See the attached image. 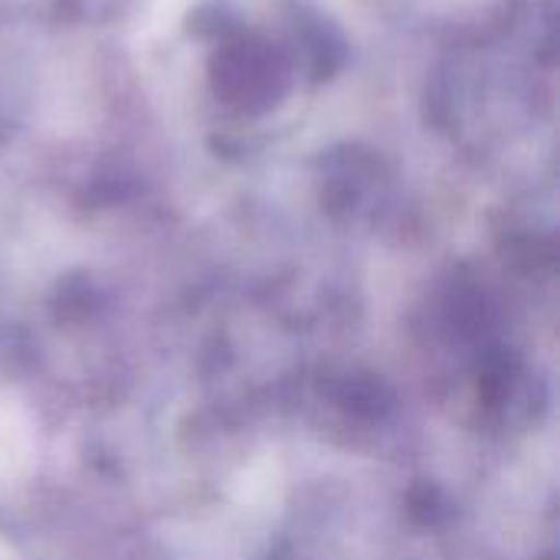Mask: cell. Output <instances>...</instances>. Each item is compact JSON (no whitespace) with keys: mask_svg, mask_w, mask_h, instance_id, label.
<instances>
[{"mask_svg":"<svg viewBox=\"0 0 560 560\" xmlns=\"http://www.w3.org/2000/svg\"><path fill=\"white\" fill-rule=\"evenodd\" d=\"M518 377V361L512 351L505 348H492L489 354H482L479 361V390L486 394V400H502L512 390V381Z\"/></svg>","mask_w":560,"mask_h":560,"instance_id":"obj_1","label":"cell"}]
</instances>
